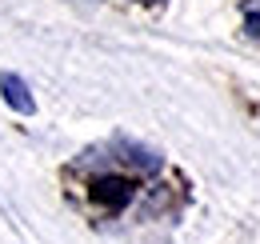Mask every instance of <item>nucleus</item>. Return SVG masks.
Here are the masks:
<instances>
[{
	"mask_svg": "<svg viewBox=\"0 0 260 244\" xmlns=\"http://www.w3.org/2000/svg\"><path fill=\"white\" fill-rule=\"evenodd\" d=\"M0 92H4V100H8L16 112H24V116H32V112H36V100L28 96V84H24L20 76L4 72V76H0Z\"/></svg>",
	"mask_w": 260,
	"mask_h": 244,
	"instance_id": "f03ea898",
	"label": "nucleus"
},
{
	"mask_svg": "<svg viewBox=\"0 0 260 244\" xmlns=\"http://www.w3.org/2000/svg\"><path fill=\"white\" fill-rule=\"evenodd\" d=\"M132 4H164V0H132Z\"/></svg>",
	"mask_w": 260,
	"mask_h": 244,
	"instance_id": "20e7f679",
	"label": "nucleus"
},
{
	"mask_svg": "<svg viewBox=\"0 0 260 244\" xmlns=\"http://www.w3.org/2000/svg\"><path fill=\"white\" fill-rule=\"evenodd\" d=\"M248 32H252V36H260V16H248Z\"/></svg>",
	"mask_w": 260,
	"mask_h": 244,
	"instance_id": "7ed1b4c3",
	"label": "nucleus"
},
{
	"mask_svg": "<svg viewBox=\"0 0 260 244\" xmlns=\"http://www.w3.org/2000/svg\"><path fill=\"white\" fill-rule=\"evenodd\" d=\"M132 192H136V184L124 180V176H100V180H92V200L104 204V208H124L132 200Z\"/></svg>",
	"mask_w": 260,
	"mask_h": 244,
	"instance_id": "f257e3e1",
	"label": "nucleus"
}]
</instances>
